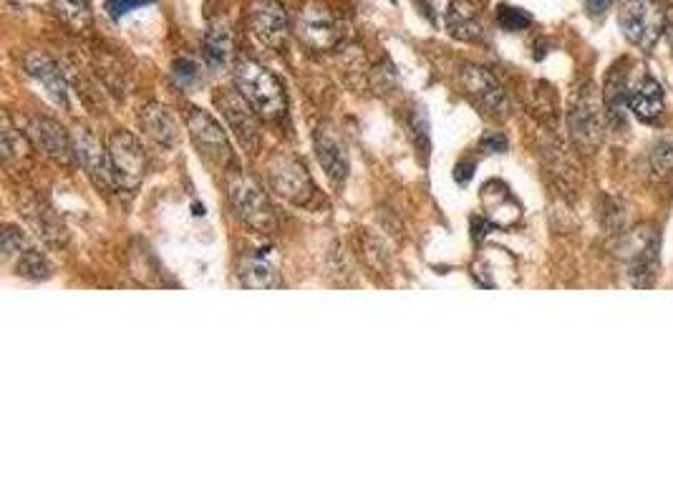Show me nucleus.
I'll return each mask as SVG.
<instances>
[{
	"label": "nucleus",
	"instance_id": "1",
	"mask_svg": "<svg viewBox=\"0 0 673 504\" xmlns=\"http://www.w3.org/2000/svg\"><path fill=\"white\" fill-rule=\"evenodd\" d=\"M235 84L245 99L250 101L255 111L263 119H280L285 114V91L283 84L270 74L265 66H260L253 58H240L235 66Z\"/></svg>",
	"mask_w": 673,
	"mask_h": 504
},
{
	"label": "nucleus",
	"instance_id": "2",
	"mask_svg": "<svg viewBox=\"0 0 673 504\" xmlns=\"http://www.w3.org/2000/svg\"><path fill=\"white\" fill-rule=\"evenodd\" d=\"M227 197H230V205L235 207V212L245 225H250L258 232H273V210H270L263 189L258 187L255 179H250L248 174L242 172L230 174V179H227Z\"/></svg>",
	"mask_w": 673,
	"mask_h": 504
},
{
	"label": "nucleus",
	"instance_id": "3",
	"mask_svg": "<svg viewBox=\"0 0 673 504\" xmlns=\"http://www.w3.org/2000/svg\"><path fill=\"white\" fill-rule=\"evenodd\" d=\"M621 31L641 51H651L666 28V11L656 0H628L621 11Z\"/></svg>",
	"mask_w": 673,
	"mask_h": 504
},
{
	"label": "nucleus",
	"instance_id": "4",
	"mask_svg": "<svg viewBox=\"0 0 673 504\" xmlns=\"http://www.w3.org/2000/svg\"><path fill=\"white\" fill-rule=\"evenodd\" d=\"M268 179L270 187L283 200H288L290 205L305 207L311 205V200L316 197V187H313V179L308 174V169L298 159L288 157V154H278V157L270 159Z\"/></svg>",
	"mask_w": 673,
	"mask_h": 504
},
{
	"label": "nucleus",
	"instance_id": "5",
	"mask_svg": "<svg viewBox=\"0 0 673 504\" xmlns=\"http://www.w3.org/2000/svg\"><path fill=\"white\" fill-rule=\"evenodd\" d=\"M570 137L580 149H595L603 137V116L593 84H583L573 94L568 111Z\"/></svg>",
	"mask_w": 673,
	"mask_h": 504
},
{
	"label": "nucleus",
	"instance_id": "6",
	"mask_svg": "<svg viewBox=\"0 0 673 504\" xmlns=\"http://www.w3.org/2000/svg\"><path fill=\"white\" fill-rule=\"evenodd\" d=\"M215 104L220 106L222 116H225L230 132L240 142V147L248 154H255L260 149V126L255 119V109L250 101L240 94V91H220L215 96Z\"/></svg>",
	"mask_w": 673,
	"mask_h": 504
},
{
	"label": "nucleus",
	"instance_id": "7",
	"mask_svg": "<svg viewBox=\"0 0 673 504\" xmlns=\"http://www.w3.org/2000/svg\"><path fill=\"white\" fill-rule=\"evenodd\" d=\"M71 142H74L76 157H79L81 167H84V172L89 174L91 182H94L101 192H114V189L119 187V179H116L109 149H104V144H101L89 129H84V126L76 129Z\"/></svg>",
	"mask_w": 673,
	"mask_h": 504
},
{
	"label": "nucleus",
	"instance_id": "8",
	"mask_svg": "<svg viewBox=\"0 0 673 504\" xmlns=\"http://www.w3.org/2000/svg\"><path fill=\"white\" fill-rule=\"evenodd\" d=\"M187 129H190V137L195 142L200 157H205L207 162L217 164V167H225L232 164V149L227 142L222 126L212 119L207 111L202 109H190L187 114Z\"/></svg>",
	"mask_w": 673,
	"mask_h": 504
},
{
	"label": "nucleus",
	"instance_id": "9",
	"mask_svg": "<svg viewBox=\"0 0 673 504\" xmlns=\"http://www.w3.org/2000/svg\"><path fill=\"white\" fill-rule=\"evenodd\" d=\"M295 33L313 51H328V48H333L341 41V26H338L336 16L321 3H308L298 13Z\"/></svg>",
	"mask_w": 673,
	"mask_h": 504
},
{
	"label": "nucleus",
	"instance_id": "10",
	"mask_svg": "<svg viewBox=\"0 0 673 504\" xmlns=\"http://www.w3.org/2000/svg\"><path fill=\"white\" fill-rule=\"evenodd\" d=\"M109 154L121 187L137 189L142 184L144 172H147V157H144V149L137 142V137L129 132L111 134Z\"/></svg>",
	"mask_w": 673,
	"mask_h": 504
},
{
	"label": "nucleus",
	"instance_id": "11",
	"mask_svg": "<svg viewBox=\"0 0 673 504\" xmlns=\"http://www.w3.org/2000/svg\"><path fill=\"white\" fill-rule=\"evenodd\" d=\"M248 26L270 48H280L288 41V13L280 0H250Z\"/></svg>",
	"mask_w": 673,
	"mask_h": 504
},
{
	"label": "nucleus",
	"instance_id": "12",
	"mask_svg": "<svg viewBox=\"0 0 673 504\" xmlns=\"http://www.w3.org/2000/svg\"><path fill=\"white\" fill-rule=\"evenodd\" d=\"M462 84L467 89V94L482 106L487 114L502 116L507 111V96L502 91V86L497 84V79L489 74L482 66H464L462 69Z\"/></svg>",
	"mask_w": 673,
	"mask_h": 504
},
{
	"label": "nucleus",
	"instance_id": "13",
	"mask_svg": "<svg viewBox=\"0 0 673 504\" xmlns=\"http://www.w3.org/2000/svg\"><path fill=\"white\" fill-rule=\"evenodd\" d=\"M28 137L31 142L46 154L48 159L58 164H69L71 152H74V142H69V137L64 134V129L51 119H33L28 124Z\"/></svg>",
	"mask_w": 673,
	"mask_h": 504
},
{
	"label": "nucleus",
	"instance_id": "14",
	"mask_svg": "<svg viewBox=\"0 0 673 504\" xmlns=\"http://www.w3.org/2000/svg\"><path fill=\"white\" fill-rule=\"evenodd\" d=\"M626 66H628L626 61H618L616 66L608 71V76H605V91H603L605 116H608L610 124H616V126L626 124L628 96H631V89H628Z\"/></svg>",
	"mask_w": 673,
	"mask_h": 504
},
{
	"label": "nucleus",
	"instance_id": "15",
	"mask_svg": "<svg viewBox=\"0 0 673 504\" xmlns=\"http://www.w3.org/2000/svg\"><path fill=\"white\" fill-rule=\"evenodd\" d=\"M444 23L457 41L474 43L484 36L482 18H479V11L472 0H452L447 6V13H444Z\"/></svg>",
	"mask_w": 673,
	"mask_h": 504
},
{
	"label": "nucleus",
	"instance_id": "16",
	"mask_svg": "<svg viewBox=\"0 0 673 504\" xmlns=\"http://www.w3.org/2000/svg\"><path fill=\"white\" fill-rule=\"evenodd\" d=\"M316 154H318V162H321V167L326 169L331 182L338 184L346 179V174H348L346 147H343V142L338 139V134L333 132V129H328V126H321V129H318Z\"/></svg>",
	"mask_w": 673,
	"mask_h": 504
},
{
	"label": "nucleus",
	"instance_id": "17",
	"mask_svg": "<svg viewBox=\"0 0 673 504\" xmlns=\"http://www.w3.org/2000/svg\"><path fill=\"white\" fill-rule=\"evenodd\" d=\"M663 106H666V96H663L661 84H658L656 79H651V76L638 81V84L631 89V96H628V109H631L638 119L646 121V124L661 119Z\"/></svg>",
	"mask_w": 673,
	"mask_h": 504
},
{
	"label": "nucleus",
	"instance_id": "18",
	"mask_svg": "<svg viewBox=\"0 0 673 504\" xmlns=\"http://www.w3.org/2000/svg\"><path fill=\"white\" fill-rule=\"evenodd\" d=\"M139 126L147 137H152L154 142L162 144V147H174L179 142V126L174 121V116L169 114L167 106L162 104H149L139 111Z\"/></svg>",
	"mask_w": 673,
	"mask_h": 504
},
{
	"label": "nucleus",
	"instance_id": "19",
	"mask_svg": "<svg viewBox=\"0 0 673 504\" xmlns=\"http://www.w3.org/2000/svg\"><path fill=\"white\" fill-rule=\"evenodd\" d=\"M26 71L31 79L43 84L46 94L51 96L58 106H66V81L53 58H48L46 53H31V56L26 58Z\"/></svg>",
	"mask_w": 673,
	"mask_h": 504
},
{
	"label": "nucleus",
	"instance_id": "20",
	"mask_svg": "<svg viewBox=\"0 0 673 504\" xmlns=\"http://www.w3.org/2000/svg\"><path fill=\"white\" fill-rule=\"evenodd\" d=\"M240 280L245 288H280L283 285L273 260L268 258V250H253L242 258Z\"/></svg>",
	"mask_w": 673,
	"mask_h": 504
},
{
	"label": "nucleus",
	"instance_id": "21",
	"mask_svg": "<svg viewBox=\"0 0 673 504\" xmlns=\"http://www.w3.org/2000/svg\"><path fill=\"white\" fill-rule=\"evenodd\" d=\"M232 48V36L227 21H212L210 28L205 33V58L210 66H222L230 56Z\"/></svg>",
	"mask_w": 673,
	"mask_h": 504
},
{
	"label": "nucleus",
	"instance_id": "22",
	"mask_svg": "<svg viewBox=\"0 0 673 504\" xmlns=\"http://www.w3.org/2000/svg\"><path fill=\"white\" fill-rule=\"evenodd\" d=\"M658 270V235L653 232L646 240L643 250L638 252L631 263V278L638 288H648L653 283V275Z\"/></svg>",
	"mask_w": 673,
	"mask_h": 504
},
{
	"label": "nucleus",
	"instance_id": "23",
	"mask_svg": "<svg viewBox=\"0 0 673 504\" xmlns=\"http://www.w3.org/2000/svg\"><path fill=\"white\" fill-rule=\"evenodd\" d=\"M53 11L69 28L76 33L91 28L94 21V11H91V0H51Z\"/></svg>",
	"mask_w": 673,
	"mask_h": 504
},
{
	"label": "nucleus",
	"instance_id": "24",
	"mask_svg": "<svg viewBox=\"0 0 673 504\" xmlns=\"http://www.w3.org/2000/svg\"><path fill=\"white\" fill-rule=\"evenodd\" d=\"M26 217L31 220V225L36 227L38 235L46 237L48 242H58L64 237V225L58 222L56 212H53L48 205H43V202H33L31 207H26Z\"/></svg>",
	"mask_w": 673,
	"mask_h": 504
},
{
	"label": "nucleus",
	"instance_id": "25",
	"mask_svg": "<svg viewBox=\"0 0 673 504\" xmlns=\"http://www.w3.org/2000/svg\"><path fill=\"white\" fill-rule=\"evenodd\" d=\"M18 273L26 275V278L41 280V278H48L51 268H48L46 258H43L41 252L26 250V252H21V260H18Z\"/></svg>",
	"mask_w": 673,
	"mask_h": 504
},
{
	"label": "nucleus",
	"instance_id": "26",
	"mask_svg": "<svg viewBox=\"0 0 673 504\" xmlns=\"http://www.w3.org/2000/svg\"><path fill=\"white\" fill-rule=\"evenodd\" d=\"M497 23H500V26L505 28V31L520 33V31H525L527 26H530L532 16H530V13L522 11V8L500 6V8H497Z\"/></svg>",
	"mask_w": 673,
	"mask_h": 504
},
{
	"label": "nucleus",
	"instance_id": "27",
	"mask_svg": "<svg viewBox=\"0 0 673 504\" xmlns=\"http://www.w3.org/2000/svg\"><path fill=\"white\" fill-rule=\"evenodd\" d=\"M651 164L658 174L673 172V137L658 139L651 147Z\"/></svg>",
	"mask_w": 673,
	"mask_h": 504
},
{
	"label": "nucleus",
	"instance_id": "28",
	"mask_svg": "<svg viewBox=\"0 0 673 504\" xmlns=\"http://www.w3.org/2000/svg\"><path fill=\"white\" fill-rule=\"evenodd\" d=\"M23 154H26V142L21 139V134H16L11 119L3 116V159L11 162L13 157H23Z\"/></svg>",
	"mask_w": 673,
	"mask_h": 504
},
{
	"label": "nucleus",
	"instance_id": "29",
	"mask_svg": "<svg viewBox=\"0 0 673 504\" xmlns=\"http://www.w3.org/2000/svg\"><path fill=\"white\" fill-rule=\"evenodd\" d=\"M152 3L154 0H106V13L111 16V21H121V18L137 11V8L152 6Z\"/></svg>",
	"mask_w": 673,
	"mask_h": 504
},
{
	"label": "nucleus",
	"instance_id": "30",
	"mask_svg": "<svg viewBox=\"0 0 673 504\" xmlns=\"http://www.w3.org/2000/svg\"><path fill=\"white\" fill-rule=\"evenodd\" d=\"M172 76L179 86H192L197 81V63L190 58H177L172 63Z\"/></svg>",
	"mask_w": 673,
	"mask_h": 504
},
{
	"label": "nucleus",
	"instance_id": "31",
	"mask_svg": "<svg viewBox=\"0 0 673 504\" xmlns=\"http://www.w3.org/2000/svg\"><path fill=\"white\" fill-rule=\"evenodd\" d=\"M23 235L16 230V227H6V232H3V255L6 258H13V255H21L23 250Z\"/></svg>",
	"mask_w": 673,
	"mask_h": 504
},
{
	"label": "nucleus",
	"instance_id": "32",
	"mask_svg": "<svg viewBox=\"0 0 673 504\" xmlns=\"http://www.w3.org/2000/svg\"><path fill=\"white\" fill-rule=\"evenodd\" d=\"M482 147L487 149V152L500 154V152H505V149H507V139L502 137V134H497V132H487L482 137Z\"/></svg>",
	"mask_w": 673,
	"mask_h": 504
},
{
	"label": "nucleus",
	"instance_id": "33",
	"mask_svg": "<svg viewBox=\"0 0 673 504\" xmlns=\"http://www.w3.org/2000/svg\"><path fill=\"white\" fill-rule=\"evenodd\" d=\"M610 6H613V0H585V8H588L590 16H603Z\"/></svg>",
	"mask_w": 673,
	"mask_h": 504
},
{
	"label": "nucleus",
	"instance_id": "34",
	"mask_svg": "<svg viewBox=\"0 0 673 504\" xmlns=\"http://www.w3.org/2000/svg\"><path fill=\"white\" fill-rule=\"evenodd\" d=\"M474 167H477V164H474V162H464V164H459L457 172H454V179H457L459 184H467L469 179L474 177Z\"/></svg>",
	"mask_w": 673,
	"mask_h": 504
},
{
	"label": "nucleus",
	"instance_id": "35",
	"mask_svg": "<svg viewBox=\"0 0 673 504\" xmlns=\"http://www.w3.org/2000/svg\"><path fill=\"white\" fill-rule=\"evenodd\" d=\"M668 21H671V28H673V0H671V6H668Z\"/></svg>",
	"mask_w": 673,
	"mask_h": 504
}]
</instances>
